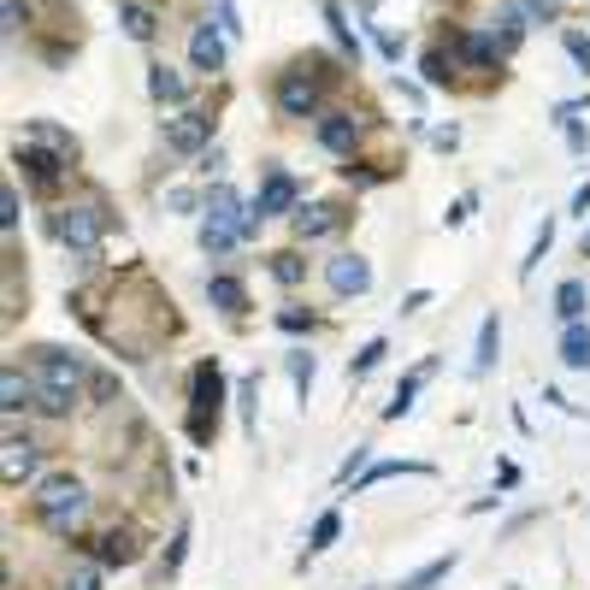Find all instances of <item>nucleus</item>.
Listing matches in <instances>:
<instances>
[{
  "label": "nucleus",
  "mask_w": 590,
  "mask_h": 590,
  "mask_svg": "<svg viewBox=\"0 0 590 590\" xmlns=\"http://www.w3.org/2000/svg\"><path fill=\"white\" fill-rule=\"evenodd\" d=\"M83 361L65 349H36V384H41V413H71V401L83 390Z\"/></svg>",
  "instance_id": "1"
},
{
  "label": "nucleus",
  "mask_w": 590,
  "mask_h": 590,
  "mask_svg": "<svg viewBox=\"0 0 590 590\" xmlns=\"http://www.w3.org/2000/svg\"><path fill=\"white\" fill-rule=\"evenodd\" d=\"M36 514H41V526H48V531H60V538H65V531H77V520L89 514V491H83L77 479H48L36 491Z\"/></svg>",
  "instance_id": "2"
},
{
  "label": "nucleus",
  "mask_w": 590,
  "mask_h": 590,
  "mask_svg": "<svg viewBox=\"0 0 590 590\" xmlns=\"http://www.w3.org/2000/svg\"><path fill=\"white\" fill-rule=\"evenodd\" d=\"M190 390H195L190 437H195V443H207V437H213V425H219V396H225V372H219V361H201V366H195V378H190Z\"/></svg>",
  "instance_id": "3"
},
{
  "label": "nucleus",
  "mask_w": 590,
  "mask_h": 590,
  "mask_svg": "<svg viewBox=\"0 0 590 590\" xmlns=\"http://www.w3.org/2000/svg\"><path fill=\"white\" fill-rule=\"evenodd\" d=\"M100 230H107V213H100L95 201H89V207H65L60 213V242L71 254H95Z\"/></svg>",
  "instance_id": "4"
},
{
  "label": "nucleus",
  "mask_w": 590,
  "mask_h": 590,
  "mask_svg": "<svg viewBox=\"0 0 590 590\" xmlns=\"http://www.w3.org/2000/svg\"><path fill=\"white\" fill-rule=\"evenodd\" d=\"M272 95H278L284 119H313L320 112V77H308V71H284Z\"/></svg>",
  "instance_id": "5"
},
{
  "label": "nucleus",
  "mask_w": 590,
  "mask_h": 590,
  "mask_svg": "<svg viewBox=\"0 0 590 590\" xmlns=\"http://www.w3.org/2000/svg\"><path fill=\"white\" fill-rule=\"evenodd\" d=\"M325 284H330V296H366L372 290V266L361 261V254H337V261L325 266Z\"/></svg>",
  "instance_id": "6"
},
{
  "label": "nucleus",
  "mask_w": 590,
  "mask_h": 590,
  "mask_svg": "<svg viewBox=\"0 0 590 590\" xmlns=\"http://www.w3.org/2000/svg\"><path fill=\"white\" fill-rule=\"evenodd\" d=\"M213 142V112H183L166 124V148L171 154H201Z\"/></svg>",
  "instance_id": "7"
},
{
  "label": "nucleus",
  "mask_w": 590,
  "mask_h": 590,
  "mask_svg": "<svg viewBox=\"0 0 590 590\" xmlns=\"http://www.w3.org/2000/svg\"><path fill=\"white\" fill-rule=\"evenodd\" d=\"M254 213L261 219H278V213H296V178L290 171H266V183H261V195H254Z\"/></svg>",
  "instance_id": "8"
},
{
  "label": "nucleus",
  "mask_w": 590,
  "mask_h": 590,
  "mask_svg": "<svg viewBox=\"0 0 590 590\" xmlns=\"http://www.w3.org/2000/svg\"><path fill=\"white\" fill-rule=\"evenodd\" d=\"M225 31H213V24H195L190 36V65L201 71V77H213V71H225Z\"/></svg>",
  "instance_id": "9"
},
{
  "label": "nucleus",
  "mask_w": 590,
  "mask_h": 590,
  "mask_svg": "<svg viewBox=\"0 0 590 590\" xmlns=\"http://www.w3.org/2000/svg\"><path fill=\"white\" fill-rule=\"evenodd\" d=\"M12 160L24 166V178H31L36 190H53V183H60V171H65V160H60V154H48L41 142H36V148H19Z\"/></svg>",
  "instance_id": "10"
},
{
  "label": "nucleus",
  "mask_w": 590,
  "mask_h": 590,
  "mask_svg": "<svg viewBox=\"0 0 590 590\" xmlns=\"http://www.w3.org/2000/svg\"><path fill=\"white\" fill-rule=\"evenodd\" d=\"M320 142H325L330 154H354V142H361L354 112H320Z\"/></svg>",
  "instance_id": "11"
},
{
  "label": "nucleus",
  "mask_w": 590,
  "mask_h": 590,
  "mask_svg": "<svg viewBox=\"0 0 590 590\" xmlns=\"http://www.w3.org/2000/svg\"><path fill=\"white\" fill-rule=\"evenodd\" d=\"M95 555H100V567H131V561L142 555V543H136L131 526H112L107 538L95 543Z\"/></svg>",
  "instance_id": "12"
},
{
  "label": "nucleus",
  "mask_w": 590,
  "mask_h": 590,
  "mask_svg": "<svg viewBox=\"0 0 590 590\" xmlns=\"http://www.w3.org/2000/svg\"><path fill=\"white\" fill-rule=\"evenodd\" d=\"M290 219H296V237H301V242H313V237H325V230H337V225H342V213L330 207V201H313V207H296Z\"/></svg>",
  "instance_id": "13"
},
{
  "label": "nucleus",
  "mask_w": 590,
  "mask_h": 590,
  "mask_svg": "<svg viewBox=\"0 0 590 590\" xmlns=\"http://www.w3.org/2000/svg\"><path fill=\"white\" fill-rule=\"evenodd\" d=\"M36 443L31 437H19V431H7V484H24L36 472Z\"/></svg>",
  "instance_id": "14"
},
{
  "label": "nucleus",
  "mask_w": 590,
  "mask_h": 590,
  "mask_svg": "<svg viewBox=\"0 0 590 590\" xmlns=\"http://www.w3.org/2000/svg\"><path fill=\"white\" fill-rule=\"evenodd\" d=\"M0 408H7V413L41 408V401H36V384H24V372H19V366H7V372H0Z\"/></svg>",
  "instance_id": "15"
},
{
  "label": "nucleus",
  "mask_w": 590,
  "mask_h": 590,
  "mask_svg": "<svg viewBox=\"0 0 590 590\" xmlns=\"http://www.w3.org/2000/svg\"><path fill=\"white\" fill-rule=\"evenodd\" d=\"M119 31L131 36V41H154V31H160V19H154L148 7H136V0H124V7H119Z\"/></svg>",
  "instance_id": "16"
},
{
  "label": "nucleus",
  "mask_w": 590,
  "mask_h": 590,
  "mask_svg": "<svg viewBox=\"0 0 590 590\" xmlns=\"http://www.w3.org/2000/svg\"><path fill=\"white\" fill-rule=\"evenodd\" d=\"M561 361H567L573 372H590V325L573 320L567 337H561Z\"/></svg>",
  "instance_id": "17"
},
{
  "label": "nucleus",
  "mask_w": 590,
  "mask_h": 590,
  "mask_svg": "<svg viewBox=\"0 0 590 590\" xmlns=\"http://www.w3.org/2000/svg\"><path fill=\"white\" fill-rule=\"evenodd\" d=\"M207 301H213L219 313H249V290H242L237 278H213V284H207Z\"/></svg>",
  "instance_id": "18"
},
{
  "label": "nucleus",
  "mask_w": 590,
  "mask_h": 590,
  "mask_svg": "<svg viewBox=\"0 0 590 590\" xmlns=\"http://www.w3.org/2000/svg\"><path fill=\"white\" fill-rule=\"evenodd\" d=\"M148 95H154V100H171V107H178V100L190 95V89H183V77H178L171 65H148Z\"/></svg>",
  "instance_id": "19"
},
{
  "label": "nucleus",
  "mask_w": 590,
  "mask_h": 590,
  "mask_svg": "<svg viewBox=\"0 0 590 590\" xmlns=\"http://www.w3.org/2000/svg\"><path fill=\"white\" fill-rule=\"evenodd\" d=\"M31 142H41V148H48V154H60V160L71 166V160H77V142H71L65 131H53V124L48 119H36L31 124Z\"/></svg>",
  "instance_id": "20"
},
{
  "label": "nucleus",
  "mask_w": 590,
  "mask_h": 590,
  "mask_svg": "<svg viewBox=\"0 0 590 590\" xmlns=\"http://www.w3.org/2000/svg\"><path fill=\"white\" fill-rule=\"evenodd\" d=\"M496 349H502V320L491 313V320L479 325V354H472V372H491L496 366Z\"/></svg>",
  "instance_id": "21"
},
{
  "label": "nucleus",
  "mask_w": 590,
  "mask_h": 590,
  "mask_svg": "<svg viewBox=\"0 0 590 590\" xmlns=\"http://www.w3.org/2000/svg\"><path fill=\"white\" fill-rule=\"evenodd\" d=\"M555 313H561V320H585V284L579 278H567V284H561V290H555Z\"/></svg>",
  "instance_id": "22"
},
{
  "label": "nucleus",
  "mask_w": 590,
  "mask_h": 590,
  "mask_svg": "<svg viewBox=\"0 0 590 590\" xmlns=\"http://www.w3.org/2000/svg\"><path fill=\"white\" fill-rule=\"evenodd\" d=\"M425 372H431V366H420V372H413V378H401V390L390 396V408H384V420H401V413H413V396H420Z\"/></svg>",
  "instance_id": "23"
},
{
  "label": "nucleus",
  "mask_w": 590,
  "mask_h": 590,
  "mask_svg": "<svg viewBox=\"0 0 590 590\" xmlns=\"http://www.w3.org/2000/svg\"><path fill=\"white\" fill-rule=\"evenodd\" d=\"M449 573H455V555H443V561H431V567H420V573H413V579L401 585V590H431L437 579H449Z\"/></svg>",
  "instance_id": "24"
},
{
  "label": "nucleus",
  "mask_w": 590,
  "mask_h": 590,
  "mask_svg": "<svg viewBox=\"0 0 590 590\" xmlns=\"http://www.w3.org/2000/svg\"><path fill=\"white\" fill-rule=\"evenodd\" d=\"M325 24H330V36H337V48L354 60V53H361V41H354V31H349V24H342V7H325Z\"/></svg>",
  "instance_id": "25"
},
{
  "label": "nucleus",
  "mask_w": 590,
  "mask_h": 590,
  "mask_svg": "<svg viewBox=\"0 0 590 590\" xmlns=\"http://www.w3.org/2000/svg\"><path fill=\"white\" fill-rule=\"evenodd\" d=\"M272 278H278V284H301V278H308V261H301V254H272Z\"/></svg>",
  "instance_id": "26"
},
{
  "label": "nucleus",
  "mask_w": 590,
  "mask_h": 590,
  "mask_svg": "<svg viewBox=\"0 0 590 590\" xmlns=\"http://www.w3.org/2000/svg\"><path fill=\"white\" fill-rule=\"evenodd\" d=\"M550 242H555V225L543 219V230H538V237H531V254L520 261V278H531V272H538V261H543V254H550Z\"/></svg>",
  "instance_id": "27"
},
{
  "label": "nucleus",
  "mask_w": 590,
  "mask_h": 590,
  "mask_svg": "<svg viewBox=\"0 0 590 590\" xmlns=\"http://www.w3.org/2000/svg\"><path fill=\"white\" fill-rule=\"evenodd\" d=\"M384 354H390V342H384V337H378V342H366V349H361V354H354V361H349V378H366V372L378 366Z\"/></svg>",
  "instance_id": "28"
},
{
  "label": "nucleus",
  "mask_w": 590,
  "mask_h": 590,
  "mask_svg": "<svg viewBox=\"0 0 590 590\" xmlns=\"http://www.w3.org/2000/svg\"><path fill=\"white\" fill-rule=\"evenodd\" d=\"M337 531H342V520L337 514H320V520H313V538H308V550L320 555V550H330V543H337Z\"/></svg>",
  "instance_id": "29"
},
{
  "label": "nucleus",
  "mask_w": 590,
  "mask_h": 590,
  "mask_svg": "<svg viewBox=\"0 0 590 590\" xmlns=\"http://www.w3.org/2000/svg\"><path fill=\"white\" fill-rule=\"evenodd\" d=\"M290 378H296L301 401H308V390H313V354H308V349H301V354H290Z\"/></svg>",
  "instance_id": "30"
},
{
  "label": "nucleus",
  "mask_w": 590,
  "mask_h": 590,
  "mask_svg": "<svg viewBox=\"0 0 590 590\" xmlns=\"http://www.w3.org/2000/svg\"><path fill=\"white\" fill-rule=\"evenodd\" d=\"M230 242H237V230H225V225H201V249H207V254H225Z\"/></svg>",
  "instance_id": "31"
},
{
  "label": "nucleus",
  "mask_w": 590,
  "mask_h": 590,
  "mask_svg": "<svg viewBox=\"0 0 590 590\" xmlns=\"http://www.w3.org/2000/svg\"><path fill=\"white\" fill-rule=\"evenodd\" d=\"M0 230H7V237L19 230V190H12V183L0 190Z\"/></svg>",
  "instance_id": "32"
},
{
  "label": "nucleus",
  "mask_w": 590,
  "mask_h": 590,
  "mask_svg": "<svg viewBox=\"0 0 590 590\" xmlns=\"http://www.w3.org/2000/svg\"><path fill=\"white\" fill-rule=\"evenodd\" d=\"M420 71H425V83H449V60H443V53H425V60H420Z\"/></svg>",
  "instance_id": "33"
},
{
  "label": "nucleus",
  "mask_w": 590,
  "mask_h": 590,
  "mask_svg": "<svg viewBox=\"0 0 590 590\" xmlns=\"http://www.w3.org/2000/svg\"><path fill=\"white\" fill-rule=\"evenodd\" d=\"M567 53L579 60V71H590V36L585 31H567Z\"/></svg>",
  "instance_id": "34"
},
{
  "label": "nucleus",
  "mask_w": 590,
  "mask_h": 590,
  "mask_svg": "<svg viewBox=\"0 0 590 590\" xmlns=\"http://www.w3.org/2000/svg\"><path fill=\"white\" fill-rule=\"evenodd\" d=\"M65 590H100V579H95L89 567H77V573H71V579H65Z\"/></svg>",
  "instance_id": "35"
},
{
  "label": "nucleus",
  "mask_w": 590,
  "mask_h": 590,
  "mask_svg": "<svg viewBox=\"0 0 590 590\" xmlns=\"http://www.w3.org/2000/svg\"><path fill=\"white\" fill-rule=\"evenodd\" d=\"M472 207H479V201H472V195H460L455 207H449V225H467V219H472Z\"/></svg>",
  "instance_id": "36"
},
{
  "label": "nucleus",
  "mask_w": 590,
  "mask_h": 590,
  "mask_svg": "<svg viewBox=\"0 0 590 590\" xmlns=\"http://www.w3.org/2000/svg\"><path fill=\"white\" fill-rule=\"evenodd\" d=\"M183 543H190V531H178V538H171V550H166V573H178V561H183Z\"/></svg>",
  "instance_id": "37"
},
{
  "label": "nucleus",
  "mask_w": 590,
  "mask_h": 590,
  "mask_svg": "<svg viewBox=\"0 0 590 590\" xmlns=\"http://www.w3.org/2000/svg\"><path fill=\"white\" fill-rule=\"evenodd\" d=\"M278 325H284V330H308L313 320H308V313H296V308H290V313H278Z\"/></svg>",
  "instance_id": "38"
},
{
  "label": "nucleus",
  "mask_w": 590,
  "mask_h": 590,
  "mask_svg": "<svg viewBox=\"0 0 590 590\" xmlns=\"http://www.w3.org/2000/svg\"><path fill=\"white\" fill-rule=\"evenodd\" d=\"M420 308H431V290H413L408 301H401V313H420Z\"/></svg>",
  "instance_id": "39"
},
{
  "label": "nucleus",
  "mask_w": 590,
  "mask_h": 590,
  "mask_svg": "<svg viewBox=\"0 0 590 590\" xmlns=\"http://www.w3.org/2000/svg\"><path fill=\"white\" fill-rule=\"evenodd\" d=\"M573 213H590V183H585L579 195H573Z\"/></svg>",
  "instance_id": "40"
}]
</instances>
